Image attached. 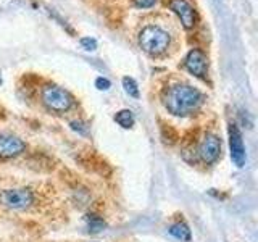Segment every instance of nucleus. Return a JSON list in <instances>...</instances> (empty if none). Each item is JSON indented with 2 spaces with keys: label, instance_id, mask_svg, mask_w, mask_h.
I'll use <instances>...</instances> for the list:
<instances>
[{
  "label": "nucleus",
  "instance_id": "ddd939ff",
  "mask_svg": "<svg viewBox=\"0 0 258 242\" xmlns=\"http://www.w3.org/2000/svg\"><path fill=\"white\" fill-rule=\"evenodd\" d=\"M123 87H124V91L127 95H131V97H139V87H137V83L133 79V78H123Z\"/></svg>",
  "mask_w": 258,
  "mask_h": 242
},
{
  "label": "nucleus",
  "instance_id": "1a4fd4ad",
  "mask_svg": "<svg viewBox=\"0 0 258 242\" xmlns=\"http://www.w3.org/2000/svg\"><path fill=\"white\" fill-rule=\"evenodd\" d=\"M169 8L177 15L185 29L194 28L196 24V10L189 0H169Z\"/></svg>",
  "mask_w": 258,
  "mask_h": 242
},
{
  "label": "nucleus",
  "instance_id": "f3484780",
  "mask_svg": "<svg viewBox=\"0 0 258 242\" xmlns=\"http://www.w3.org/2000/svg\"><path fill=\"white\" fill-rule=\"evenodd\" d=\"M158 2V0H134V4L139 8H150Z\"/></svg>",
  "mask_w": 258,
  "mask_h": 242
},
{
  "label": "nucleus",
  "instance_id": "2eb2a0df",
  "mask_svg": "<svg viewBox=\"0 0 258 242\" xmlns=\"http://www.w3.org/2000/svg\"><path fill=\"white\" fill-rule=\"evenodd\" d=\"M95 86H97V89H100V91H108L110 89V81L107 79V78H97L95 79Z\"/></svg>",
  "mask_w": 258,
  "mask_h": 242
},
{
  "label": "nucleus",
  "instance_id": "dca6fc26",
  "mask_svg": "<svg viewBox=\"0 0 258 242\" xmlns=\"http://www.w3.org/2000/svg\"><path fill=\"white\" fill-rule=\"evenodd\" d=\"M71 128L75 129V131H78L79 134H83V136L87 134V126H86L84 123H81V121H73V123H71Z\"/></svg>",
  "mask_w": 258,
  "mask_h": 242
},
{
  "label": "nucleus",
  "instance_id": "20e7f679",
  "mask_svg": "<svg viewBox=\"0 0 258 242\" xmlns=\"http://www.w3.org/2000/svg\"><path fill=\"white\" fill-rule=\"evenodd\" d=\"M32 202H34V194L24 188L5 189L0 192V204L12 210H24L31 207Z\"/></svg>",
  "mask_w": 258,
  "mask_h": 242
},
{
  "label": "nucleus",
  "instance_id": "423d86ee",
  "mask_svg": "<svg viewBox=\"0 0 258 242\" xmlns=\"http://www.w3.org/2000/svg\"><path fill=\"white\" fill-rule=\"evenodd\" d=\"M184 67L190 75L197 76L200 79H204L208 75V58L200 48H192V50L185 55Z\"/></svg>",
  "mask_w": 258,
  "mask_h": 242
},
{
  "label": "nucleus",
  "instance_id": "9b49d317",
  "mask_svg": "<svg viewBox=\"0 0 258 242\" xmlns=\"http://www.w3.org/2000/svg\"><path fill=\"white\" fill-rule=\"evenodd\" d=\"M115 121L121 128L129 129V128H133V125H134V115H133L131 110H121V111L116 113Z\"/></svg>",
  "mask_w": 258,
  "mask_h": 242
},
{
  "label": "nucleus",
  "instance_id": "f257e3e1",
  "mask_svg": "<svg viewBox=\"0 0 258 242\" xmlns=\"http://www.w3.org/2000/svg\"><path fill=\"white\" fill-rule=\"evenodd\" d=\"M163 103L171 115L187 116L200 108V105L204 103V94L189 84H173L165 91Z\"/></svg>",
  "mask_w": 258,
  "mask_h": 242
},
{
  "label": "nucleus",
  "instance_id": "4468645a",
  "mask_svg": "<svg viewBox=\"0 0 258 242\" xmlns=\"http://www.w3.org/2000/svg\"><path fill=\"white\" fill-rule=\"evenodd\" d=\"M81 45H83L86 50H95L97 48V40L92 37H83L81 39Z\"/></svg>",
  "mask_w": 258,
  "mask_h": 242
},
{
  "label": "nucleus",
  "instance_id": "9d476101",
  "mask_svg": "<svg viewBox=\"0 0 258 242\" xmlns=\"http://www.w3.org/2000/svg\"><path fill=\"white\" fill-rule=\"evenodd\" d=\"M168 231H169V234H171L173 237L179 239V240H182V242H189V240L192 239V232H190V229H189V226L185 224V223H182V221L171 224V226H169V229H168Z\"/></svg>",
  "mask_w": 258,
  "mask_h": 242
},
{
  "label": "nucleus",
  "instance_id": "39448f33",
  "mask_svg": "<svg viewBox=\"0 0 258 242\" xmlns=\"http://www.w3.org/2000/svg\"><path fill=\"white\" fill-rule=\"evenodd\" d=\"M197 153L204 163H207V165L213 163V161L218 160V157H220V153H221V141L218 139V136H215V134H205L204 139H202L199 144Z\"/></svg>",
  "mask_w": 258,
  "mask_h": 242
},
{
  "label": "nucleus",
  "instance_id": "f03ea898",
  "mask_svg": "<svg viewBox=\"0 0 258 242\" xmlns=\"http://www.w3.org/2000/svg\"><path fill=\"white\" fill-rule=\"evenodd\" d=\"M139 45L142 47L144 52H147L149 55H161L168 50L169 45V34L161 29L160 26H155V24H149L145 26L141 34H139Z\"/></svg>",
  "mask_w": 258,
  "mask_h": 242
},
{
  "label": "nucleus",
  "instance_id": "f8f14e48",
  "mask_svg": "<svg viewBox=\"0 0 258 242\" xmlns=\"http://www.w3.org/2000/svg\"><path fill=\"white\" fill-rule=\"evenodd\" d=\"M86 221H87V231L89 232H100L105 228V221L97 215H89L86 218Z\"/></svg>",
  "mask_w": 258,
  "mask_h": 242
},
{
  "label": "nucleus",
  "instance_id": "6e6552de",
  "mask_svg": "<svg viewBox=\"0 0 258 242\" xmlns=\"http://www.w3.org/2000/svg\"><path fill=\"white\" fill-rule=\"evenodd\" d=\"M26 149L18 136L13 134H0V160H8L13 157H18Z\"/></svg>",
  "mask_w": 258,
  "mask_h": 242
},
{
  "label": "nucleus",
  "instance_id": "7ed1b4c3",
  "mask_svg": "<svg viewBox=\"0 0 258 242\" xmlns=\"http://www.w3.org/2000/svg\"><path fill=\"white\" fill-rule=\"evenodd\" d=\"M42 100L47 105V108L58 113L68 111L75 105V99L67 89L55 84H48L42 89Z\"/></svg>",
  "mask_w": 258,
  "mask_h": 242
},
{
  "label": "nucleus",
  "instance_id": "0eeeda50",
  "mask_svg": "<svg viewBox=\"0 0 258 242\" xmlns=\"http://www.w3.org/2000/svg\"><path fill=\"white\" fill-rule=\"evenodd\" d=\"M229 134V149H231V158L236 166H244L245 165V145L242 141V134L239 131V128L231 123L228 128Z\"/></svg>",
  "mask_w": 258,
  "mask_h": 242
}]
</instances>
